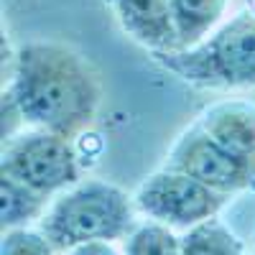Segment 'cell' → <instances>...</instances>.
<instances>
[{"instance_id": "5b68a950", "label": "cell", "mask_w": 255, "mask_h": 255, "mask_svg": "<svg viewBox=\"0 0 255 255\" xmlns=\"http://www.w3.org/2000/svg\"><path fill=\"white\" fill-rule=\"evenodd\" d=\"M227 199L230 197L171 168H158L145 176L133 194L135 209L148 217V222H158L171 230H191L215 220Z\"/></svg>"}, {"instance_id": "7a4b0ae2", "label": "cell", "mask_w": 255, "mask_h": 255, "mask_svg": "<svg viewBox=\"0 0 255 255\" xmlns=\"http://www.w3.org/2000/svg\"><path fill=\"white\" fill-rule=\"evenodd\" d=\"M135 227V202L120 186L102 179H87L67 189L38 222L41 235L64 255L84 243L130 238Z\"/></svg>"}, {"instance_id": "4fadbf2b", "label": "cell", "mask_w": 255, "mask_h": 255, "mask_svg": "<svg viewBox=\"0 0 255 255\" xmlns=\"http://www.w3.org/2000/svg\"><path fill=\"white\" fill-rule=\"evenodd\" d=\"M0 255H59L56 248L41 235V230H13L3 232Z\"/></svg>"}, {"instance_id": "6da1fadb", "label": "cell", "mask_w": 255, "mask_h": 255, "mask_svg": "<svg viewBox=\"0 0 255 255\" xmlns=\"http://www.w3.org/2000/svg\"><path fill=\"white\" fill-rule=\"evenodd\" d=\"M100 95V79L82 54L54 41H33L15 54L3 105L33 130L74 140L92 128Z\"/></svg>"}, {"instance_id": "8992f818", "label": "cell", "mask_w": 255, "mask_h": 255, "mask_svg": "<svg viewBox=\"0 0 255 255\" xmlns=\"http://www.w3.org/2000/svg\"><path fill=\"white\" fill-rule=\"evenodd\" d=\"M163 168L186 174L225 197L255 189V174L235 156H230L222 145H217L197 123L176 138Z\"/></svg>"}, {"instance_id": "3957f363", "label": "cell", "mask_w": 255, "mask_h": 255, "mask_svg": "<svg viewBox=\"0 0 255 255\" xmlns=\"http://www.w3.org/2000/svg\"><path fill=\"white\" fill-rule=\"evenodd\" d=\"M153 61L197 87H255V15L240 13L215 28L202 44L153 54Z\"/></svg>"}, {"instance_id": "8fae6325", "label": "cell", "mask_w": 255, "mask_h": 255, "mask_svg": "<svg viewBox=\"0 0 255 255\" xmlns=\"http://www.w3.org/2000/svg\"><path fill=\"white\" fill-rule=\"evenodd\" d=\"M181 255H243V243L215 217L184 232Z\"/></svg>"}, {"instance_id": "30bf717a", "label": "cell", "mask_w": 255, "mask_h": 255, "mask_svg": "<svg viewBox=\"0 0 255 255\" xmlns=\"http://www.w3.org/2000/svg\"><path fill=\"white\" fill-rule=\"evenodd\" d=\"M181 49H191L215 31L230 0H171Z\"/></svg>"}, {"instance_id": "52a82bcc", "label": "cell", "mask_w": 255, "mask_h": 255, "mask_svg": "<svg viewBox=\"0 0 255 255\" xmlns=\"http://www.w3.org/2000/svg\"><path fill=\"white\" fill-rule=\"evenodd\" d=\"M113 5L123 31L135 44L161 51H181L179 28L171 0H108Z\"/></svg>"}, {"instance_id": "ba28073f", "label": "cell", "mask_w": 255, "mask_h": 255, "mask_svg": "<svg viewBox=\"0 0 255 255\" xmlns=\"http://www.w3.org/2000/svg\"><path fill=\"white\" fill-rule=\"evenodd\" d=\"M197 125L255 174V102L220 100L199 115Z\"/></svg>"}, {"instance_id": "7c38bea8", "label": "cell", "mask_w": 255, "mask_h": 255, "mask_svg": "<svg viewBox=\"0 0 255 255\" xmlns=\"http://www.w3.org/2000/svg\"><path fill=\"white\" fill-rule=\"evenodd\" d=\"M123 255H181V235L158 222H143L125 240Z\"/></svg>"}, {"instance_id": "5bb4252c", "label": "cell", "mask_w": 255, "mask_h": 255, "mask_svg": "<svg viewBox=\"0 0 255 255\" xmlns=\"http://www.w3.org/2000/svg\"><path fill=\"white\" fill-rule=\"evenodd\" d=\"M67 255H120V253H118V248H115L113 243H102V240H97V243L77 245V248H72Z\"/></svg>"}, {"instance_id": "9c48e42d", "label": "cell", "mask_w": 255, "mask_h": 255, "mask_svg": "<svg viewBox=\"0 0 255 255\" xmlns=\"http://www.w3.org/2000/svg\"><path fill=\"white\" fill-rule=\"evenodd\" d=\"M49 207V197L0 174V227H3V232L26 230L31 222H41Z\"/></svg>"}, {"instance_id": "277c9868", "label": "cell", "mask_w": 255, "mask_h": 255, "mask_svg": "<svg viewBox=\"0 0 255 255\" xmlns=\"http://www.w3.org/2000/svg\"><path fill=\"white\" fill-rule=\"evenodd\" d=\"M0 174L51 199L79 184V161L72 140L31 128L3 143Z\"/></svg>"}]
</instances>
